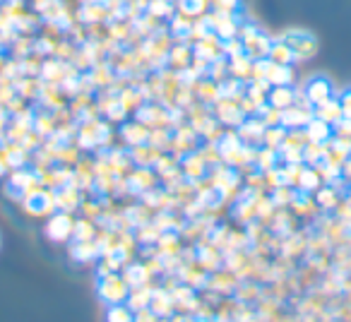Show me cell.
Here are the masks:
<instances>
[{
  "label": "cell",
  "mask_w": 351,
  "mask_h": 322,
  "mask_svg": "<svg viewBox=\"0 0 351 322\" xmlns=\"http://www.w3.org/2000/svg\"><path fill=\"white\" fill-rule=\"evenodd\" d=\"M70 231H73V224H70V219L65 214H60V216H56V219H51L49 236L53 240H65L70 236Z\"/></svg>",
  "instance_id": "cell-2"
},
{
  "label": "cell",
  "mask_w": 351,
  "mask_h": 322,
  "mask_svg": "<svg viewBox=\"0 0 351 322\" xmlns=\"http://www.w3.org/2000/svg\"><path fill=\"white\" fill-rule=\"evenodd\" d=\"M306 94H308V99H311V101H315V103H325V101H330V94H332L330 82H327V79H322V77L311 79V82H308Z\"/></svg>",
  "instance_id": "cell-1"
},
{
  "label": "cell",
  "mask_w": 351,
  "mask_h": 322,
  "mask_svg": "<svg viewBox=\"0 0 351 322\" xmlns=\"http://www.w3.org/2000/svg\"><path fill=\"white\" fill-rule=\"evenodd\" d=\"M101 296L106 298L108 303L123 301V296H125V284L118 282V279H106V282L101 284Z\"/></svg>",
  "instance_id": "cell-3"
},
{
  "label": "cell",
  "mask_w": 351,
  "mask_h": 322,
  "mask_svg": "<svg viewBox=\"0 0 351 322\" xmlns=\"http://www.w3.org/2000/svg\"><path fill=\"white\" fill-rule=\"evenodd\" d=\"M108 322H132V315L128 312V308L113 306L111 310H108Z\"/></svg>",
  "instance_id": "cell-4"
}]
</instances>
